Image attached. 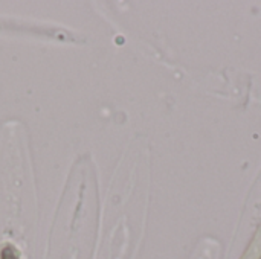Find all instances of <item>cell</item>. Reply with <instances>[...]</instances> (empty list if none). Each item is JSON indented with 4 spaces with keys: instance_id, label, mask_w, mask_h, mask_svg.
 Segmentation results:
<instances>
[{
    "instance_id": "1",
    "label": "cell",
    "mask_w": 261,
    "mask_h": 259,
    "mask_svg": "<svg viewBox=\"0 0 261 259\" xmlns=\"http://www.w3.org/2000/svg\"><path fill=\"white\" fill-rule=\"evenodd\" d=\"M240 259H261V226L257 229L252 241Z\"/></svg>"
},
{
    "instance_id": "2",
    "label": "cell",
    "mask_w": 261,
    "mask_h": 259,
    "mask_svg": "<svg viewBox=\"0 0 261 259\" xmlns=\"http://www.w3.org/2000/svg\"><path fill=\"white\" fill-rule=\"evenodd\" d=\"M2 259H18V258H17L15 250H14V249H11V247H8V249H5V250H3Z\"/></svg>"
},
{
    "instance_id": "3",
    "label": "cell",
    "mask_w": 261,
    "mask_h": 259,
    "mask_svg": "<svg viewBox=\"0 0 261 259\" xmlns=\"http://www.w3.org/2000/svg\"><path fill=\"white\" fill-rule=\"evenodd\" d=\"M0 259H2V258H0Z\"/></svg>"
}]
</instances>
